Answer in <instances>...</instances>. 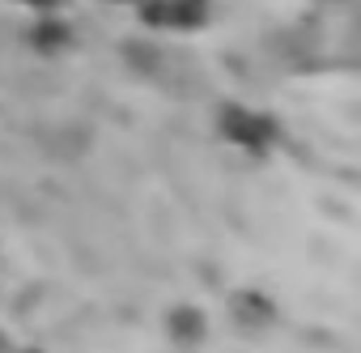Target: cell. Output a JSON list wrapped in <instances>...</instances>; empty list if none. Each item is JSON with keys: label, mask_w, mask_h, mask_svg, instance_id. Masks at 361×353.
Returning a JSON list of instances; mask_svg holds the SVG:
<instances>
[{"label": "cell", "mask_w": 361, "mask_h": 353, "mask_svg": "<svg viewBox=\"0 0 361 353\" xmlns=\"http://www.w3.org/2000/svg\"><path fill=\"white\" fill-rule=\"evenodd\" d=\"M217 132H221L230 145H238V149H247V153L264 157V153L276 145V132H281V128H276V119H272V115L230 102V107H221V111H217Z\"/></svg>", "instance_id": "obj_1"}, {"label": "cell", "mask_w": 361, "mask_h": 353, "mask_svg": "<svg viewBox=\"0 0 361 353\" xmlns=\"http://www.w3.org/2000/svg\"><path fill=\"white\" fill-rule=\"evenodd\" d=\"M166 332H170V340H178V345H200L204 336H209V315L200 311V306H174L170 315H166Z\"/></svg>", "instance_id": "obj_2"}, {"label": "cell", "mask_w": 361, "mask_h": 353, "mask_svg": "<svg viewBox=\"0 0 361 353\" xmlns=\"http://www.w3.org/2000/svg\"><path fill=\"white\" fill-rule=\"evenodd\" d=\"M272 302L264 298V294H255V289H238L234 294V319L243 323V328H268L272 323Z\"/></svg>", "instance_id": "obj_3"}, {"label": "cell", "mask_w": 361, "mask_h": 353, "mask_svg": "<svg viewBox=\"0 0 361 353\" xmlns=\"http://www.w3.org/2000/svg\"><path fill=\"white\" fill-rule=\"evenodd\" d=\"M30 43H35V52H39V56H60V52L73 43L68 22H60V18H43V22H35Z\"/></svg>", "instance_id": "obj_4"}, {"label": "cell", "mask_w": 361, "mask_h": 353, "mask_svg": "<svg viewBox=\"0 0 361 353\" xmlns=\"http://www.w3.org/2000/svg\"><path fill=\"white\" fill-rule=\"evenodd\" d=\"M209 18V0H166V26H200Z\"/></svg>", "instance_id": "obj_5"}, {"label": "cell", "mask_w": 361, "mask_h": 353, "mask_svg": "<svg viewBox=\"0 0 361 353\" xmlns=\"http://www.w3.org/2000/svg\"><path fill=\"white\" fill-rule=\"evenodd\" d=\"M30 5H56V0H30Z\"/></svg>", "instance_id": "obj_6"}, {"label": "cell", "mask_w": 361, "mask_h": 353, "mask_svg": "<svg viewBox=\"0 0 361 353\" xmlns=\"http://www.w3.org/2000/svg\"><path fill=\"white\" fill-rule=\"evenodd\" d=\"M115 5H140V0H115Z\"/></svg>", "instance_id": "obj_7"}, {"label": "cell", "mask_w": 361, "mask_h": 353, "mask_svg": "<svg viewBox=\"0 0 361 353\" xmlns=\"http://www.w3.org/2000/svg\"><path fill=\"white\" fill-rule=\"evenodd\" d=\"M30 353H39V349H30Z\"/></svg>", "instance_id": "obj_8"}]
</instances>
